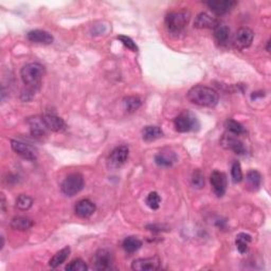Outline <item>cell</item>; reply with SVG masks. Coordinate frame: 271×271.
I'll use <instances>...</instances> for the list:
<instances>
[{
  "mask_svg": "<svg viewBox=\"0 0 271 271\" xmlns=\"http://www.w3.org/2000/svg\"><path fill=\"white\" fill-rule=\"evenodd\" d=\"M188 100L192 104L201 107H215L218 104L219 96L213 88L197 85L192 87L188 92Z\"/></svg>",
  "mask_w": 271,
  "mask_h": 271,
  "instance_id": "obj_1",
  "label": "cell"
},
{
  "mask_svg": "<svg viewBox=\"0 0 271 271\" xmlns=\"http://www.w3.org/2000/svg\"><path fill=\"white\" fill-rule=\"evenodd\" d=\"M45 74V67L39 63H29L20 70V77L26 86L36 90Z\"/></svg>",
  "mask_w": 271,
  "mask_h": 271,
  "instance_id": "obj_2",
  "label": "cell"
},
{
  "mask_svg": "<svg viewBox=\"0 0 271 271\" xmlns=\"http://www.w3.org/2000/svg\"><path fill=\"white\" fill-rule=\"evenodd\" d=\"M190 19V13L187 11L171 12L165 16V27L172 34H179L185 30Z\"/></svg>",
  "mask_w": 271,
  "mask_h": 271,
  "instance_id": "obj_3",
  "label": "cell"
},
{
  "mask_svg": "<svg viewBox=\"0 0 271 271\" xmlns=\"http://www.w3.org/2000/svg\"><path fill=\"white\" fill-rule=\"evenodd\" d=\"M84 188V178L79 173H73L67 176L65 180L60 185V191L68 197L77 195L82 191Z\"/></svg>",
  "mask_w": 271,
  "mask_h": 271,
  "instance_id": "obj_4",
  "label": "cell"
},
{
  "mask_svg": "<svg viewBox=\"0 0 271 271\" xmlns=\"http://www.w3.org/2000/svg\"><path fill=\"white\" fill-rule=\"evenodd\" d=\"M174 125L175 130L177 132L189 133L198 130L199 122L194 113L190 111H184L174 120Z\"/></svg>",
  "mask_w": 271,
  "mask_h": 271,
  "instance_id": "obj_5",
  "label": "cell"
},
{
  "mask_svg": "<svg viewBox=\"0 0 271 271\" xmlns=\"http://www.w3.org/2000/svg\"><path fill=\"white\" fill-rule=\"evenodd\" d=\"M94 267L98 270H109L112 268L113 255L110 250L100 249L93 257Z\"/></svg>",
  "mask_w": 271,
  "mask_h": 271,
  "instance_id": "obj_6",
  "label": "cell"
},
{
  "mask_svg": "<svg viewBox=\"0 0 271 271\" xmlns=\"http://www.w3.org/2000/svg\"><path fill=\"white\" fill-rule=\"evenodd\" d=\"M130 155V150L126 145H121L114 148L111 152L109 158H108V166L111 168L121 167L128 159Z\"/></svg>",
  "mask_w": 271,
  "mask_h": 271,
  "instance_id": "obj_7",
  "label": "cell"
},
{
  "mask_svg": "<svg viewBox=\"0 0 271 271\" xmlns=\"http://www.w3.org/2000/svg\"><path fill=\"white\" fill-rule=\"evenodd\" d=\"M254 37V33L251 29L244 27L236 32V35L234 38V45L237 49H246L250 45L252 44V40Z\"/></svg>",
  "mask_w": 271,
  "mask_h": 271,
  "instance_id": "obj_8",
  "label": "cell"
},
{
  "mask_svg": "<svg viewBox=\"0 0 271 271\" xmlns=\"http://www.w3.org/2000/svg\"><path fill=\"white\" fill-rule=\"evenodd\" d=\"M210 180H211L213 191L216 194V196H217V197H222L226 193L228 185L226 174H223L219 171H214L211 174V178H210Z\"/></svg>",
  "mask_w": 271,
  "mask_h": 271,
  "instance_id": "obj_9",
  "label": "cell"
},
{
  "mask_svg": "<svg viewBox=\"0 0 271 271\" xmlns=\"http://www.w3.org/2000/svg\"><path fill=\"white\" fill-rule=\"evenodd\" d=\"M11 146H12L13 151H14L16 154H18L19 156H22L23 158H25L27 160L33 161V160H36V158H37L36 151L34 150L32 146L24 143V142H20L17 140H12Z\"/></svg>",
  "mask_w": 271,
  "mask_h": 271,
  "instance_id": "obj_10",
  "label": "cell"
},
{
  "mask_svg": "<svg viewBox=\"0 0 271 271\" xmlns=\"http://www.w3.org/2000/svg\"><path fill=\"white\" fill-rule=\"evenodd\" d=\"M160 268V260L157 256L148 259L135 260L132 264V269L136 271H153Z\"/></svg>",
  "mask_w": 271,
  "mask_h": 271,
  "instance_id": "obj_11",
  "label": "cell"
},
{
  "mask_svg": "<svg viewBox=\"0 0 271 271\" xmlns=\"http://www.w3.org/2000/svg\"><path fill=\"white\" fill-rule=\"evenodd\" d=\"M221 145L227 148V150H231L237 155H244L246 153V148L244 146V143L237 138L233 137V136L225 135L220 140Z\"/></svg>",
  "mask_w": 271,
  "mask_h": 271,
  "instance_id": "obj_12",
  "label": "cell"
},
{
  "mask_svg": "<svg viewBox=\"0 0 271 271\" xmlns=\"http://www.w3.org/2000/svg\"><path fill=\"white\" fill-rule=\"evenodd\" d=\"M236 4L235 1L232 0H213V1H208L207 5L216 15L226 14L229 11L233 9V6Z\"/></svg>",
  "mask_w": 271,
  "mask_h": 271,
  "instance_id": "obj_13",
  "label": "cell"
},
{
  "mask_svg": "<svg viewBox=\"0 0 271 271\" xmlns=\"http://www.w3.org/2000/svg\"><path fill=\"white\" fill-rule=\"evenodd\" d=\"M28 124L30 126V132L33 137L42 138L46 135L48 127H47L43 117H33L28 120Z\"/></svg>",
  "mask_w": 271,
  "mask_h": 271,
  "instance_id": "obj_14",
  "label": "cell"
},
{
  "mask_svg": "<svg viewBox=\"0 0 271 271\" xmlns=\"http://www.w3.org/2000/svg\"><path fill=\"white\" fill-rule=\"evenodd\" d=\"M96 209L97 207L92 201H90L89 199H82L77 203L74 211H76V214L79 217L88 218L96 212Z\"/></svg>",
  "mask_w": 271,
  "mask_h": 271,
  "instance_id": "obj_15",
  "label": "cell"
},
{
  "mask_svg": "<svg viewBox=\"0 0 271 271\" xmlns=\"http://www.w3.org/2000/svg\"><path fill=\"white\" fill-rule=\"evenodd\" d=\"M43 118L47 127H48V130L55 133H62L66 130L65 121L62 118L56 116V114L46 113Z\"/></svg>",
  "mask_w": 271,
  "mask_h": 271,
  "instance_id": "obj_16",
  "label": "cell"
},
{
  "mask_svg": "<svg viewBox=\"0 0 271 271\" xmlns=\"http://www.w3.org/2000/svg\"><path fill=\"white\" fill-rule=\"evenodd\" d=\"M218 24L217 19L210 16L207 13H200L195 18L194 27L197 29H214Z\"/></svg>",
  "mask_w": 271,
  "mask_h": 271,
  "instance_id": "obj_17",
  "label": "cell"
},
{
  "mask_svg": "<svg viewBox=\"0 0 271 271\" xmlns=\"http://www.w3.org/2000/svg\"><path fill=\"white\" fill-rule=\"evenodd\" d=\"M28 39L32 43L50 45L53 43V36L44 30H32L28 33Z\"/></svg>",
  "mask_w": 271,
  "mask_h": 271,
  "instance_id": "obj_18",
  "label": "cell"
},
{
  "mask_svg": "<svg viewBox=\"0 0 271 271\" xmlns=\"http://www.w3.org/2000/svg\"><path fill=\"white\" fill-rule=\"evenodd\" d=\"M176 160H177V157L171 151H162L155 157V162L159 166H172Z\"/></svg>",
  "mask_w": 271,
  "mask_h": 271,
  "instance_id": "obj_19",
  "label": "cell"
},
{
  "mask_svg": "<svg viewBox=\"0 0 271 271\" xmlns=\"http://www.w3.org/2000/svg\"><path fill=\"white\" fill-rule=\"evenodd\" d=\"M213 30H214V37L216 39V42L220 45H225L228 43V40L230 38V29L228 26L219 23Z\"/></svg>",
  "mask_w": 271,
  "mask_h": 271,
  "instance_id": "obj_20",
  "label": "cell"
},
{
  "mask_svg": "<svg viewBox=\"0 0 271 271\" xmlns=\"http://www.w3.org/2000/svg\"><path fill=\"white\" fill-rule=\"evenodd\" d=\"M11 228L17 230V231H27L33 227V221L27 217H23V216H17V217L12 218L11 222Z\"/></svg>",
  "mask_w": 271,
  "mask_h": 271,
  "instance_id": "obj_21",
  "label": "cell"
},
{
  "mask_svg": "<svg viewBox=\"0 0 271 271\" xmlns=\"http://www.w3.org/2000/svg\"><path fill=\"white\" fill-rule=\"evenodd\" d=\"M70 251L71 250L69 247H66L62 250H59V251H57L51 257V260L49 261V266L51 268H56L62 265V264H64L68 259V256L70 254Z\"/></svg>",
  "mask_w": 271,
  "mask_h": 271,
  "instance_id": "obj_22",
  "label": "cell"
},
{
  "mask_svg": "<svg viewBox=\"0 0 271 271\" xmlns=\"http://www.w3.org/2000/svg\"><path fill=\"white\" fill-rule=\"evenodd\" d=\"M163 136V132L158 126H145L142 131V138L144 141H155Z\"/></svg>",
  "mask_w": 271,
  "mask_h": 271,
  "instance_id": "obj_23",
  "label": "cell"
},
{
  "mask_svg": "<svg viewBox=\"0 0 271 271\" xmlns=\"http://www.w3.org/2000/svg\"><path fill=\"white\" fill-rule=\"evenodd\" d=\"M122 246H123V249L125 250V252L132 254V253L137 252L138 250L142 247V242L138 239V237L130 236L124 240L123 245Z\"/></svg>",
  "mask_w": 271,
  "mask_h": 271,
  "instance_id": "obj_24",
  "label": "cell"
},
{
  "mask_svg": "<svg viewBox=\"0 0 271 271\" xmlns=\"http://www.w3.org/2000/svg\"><path fill=\"white\" fill-rule=\"evenodd\" d=\"M251 242V236L246 233H240L236 236L235 240V245L237 250H239L240 253H245L248 249L249 243Z\"/></svg>",
  "mask_w": 271,
  "mask_h": 271,
  "instance_id": "obj_25",
  "label": "cell"
},
{
  "mask_svg": "<svg viewBox=\"0 0 271 271\" xmlns=\"http://www.w3.org/2000/svg\"><path fill=\"white\" fill-rule=\"evenodd\" d=\"M247 184L252 190L260 189L262 185V175L260 172L252 169V171H249L247 174Z\"/></svg>",
  "mask_w": 271,
  "mask_h": 271,
  "instance_id": "obj_26",
  "label": "cell"
},
{
  "mask_svg": "<svg viewBox=\"0 0 271 271\" xmlns=\"http://www.w3.org/2000/svg\"><path fill=\"white\" fill-rule=\"evenodd\" d=\"M225 126L227 128V131L230 132L231 134L235 135V136H240V135H244L246 134V130L245 127H244L240 122H237L233 119H229L226 121Z\"/></svg>",
  "mask_w": 271,
  "mask_h": 271,
  "instance_id": "obj_27",
  "label": "cell"
},
{
  "mask_svg": "<svg viewBox=\"0 0 271 271\" xmlns=\"http://www.w3.org/2000/svg\"><path fill=\"white\" fill-rule=\"evenodd\" d=\"M141 104L142 102L138 97H127L123 101L125 110H127L128 112L136 111L141 106Z\"/></svg>",
  "mask_w": 271,
  "mask_h": 271,
  "instance_id": "obj_28",
  "label": "cell"
},
{
  "mask_svg": "<svg viewBox=\"0 0 271 271\" xmlns=\"http://www.w3.org/2000/svg\"><path fill=\"white\" fill-rule=\"evenodd\" d=\"M33 205V199L29 197L28 195L22 194L19 195L17 199H16V207L19 210H23V211H26V210H29Z\"/></svg>",
  "mask_w": 271,
  "mask_h": 271,
  "instance_id": "obj_29",
  "label": "cell"
},
{
  "mask_svg": "<svg viewBox=\"0 0 271 271\" xmlns=\"http://www.w3.org/2000/svg\"><path fill=\"white\" fill-rule=\"evenodd\" d=\"M145 202L148 208H151L152 210H158L161 203V197L157 192H152L148 194Z\"/></svg>",
  "mask_w": 271,
  "mask_h": 271,
  "instance_id": "obj_30",
  "label": "cell"
},
{
  "mask_svg": "<svg viewBox=\"0 0 271 271\" xmlns=\"http://www.w3.org/2000/svg\"><path fill=\"white\" fill-rule=\"evenodd\" d=\"M231 175H232V180L234 184H240L243 180L244 175L242 171V166L239 161H234L232 167H231Z\"/></svg>",
  "mask_w": 271,
  "mask_h": 271,
  "instance_id": "obj_31",
  "label": "cell"
},
{
  "mask_svg": "<svg viewBox=\"0 0 271 271\" xmlns=\"http://www.w3.org/2000/svg\"><path fill=\"white\" fill-rule=\"evenodd\" d=\"M87 269L88 266L86 265V263L81 259L73 260L66 266L67 271H86Z\"/></svg>",
  "mask_w": 271,
  "mask_h": 271,
  "instance_id": "obj_32",
  "label": "cell"
},
{
  "mask_svg": "<svg viewBox=\"0 0 271 271\" xmlns=\"http://www.w3.org/2000/svg\"><path fill=\"white\" fill-rule=\"evenodd\" d=\"M117 38H118V40H120V42L126 47L127 49L132 50L133 52H137L138 51L137 45H136V43L134 42V40L131 37L125 36V35H119Z\"/></svg>",
  "mask_w": 271,
  "mask_h": 271,
  "instance_id": "obj_33",
  "label": "cell"
},
{
  "mask_svg": "<svg viewBox=\"0 0 271 271\" xmlns=\"http://www.w3.org/2000/svg\"><path fill=\"white\" fill-rule=\"evenodd\" d=\"M192 184L197 189H201L205 187V177H203V174L200 171H198V169L193 173Z\"/></svg>",
  "mask_w": 271,
  "mask_h": 271,
  "instance_id": "obj_34",
  "label": "cell"
},
{
  "mask_svg": "<svg viewBox=\"0 0 271 271\" xmlns=\"http://www.w3.org/2000/svg\"><path fill=\"white\" fill-rule=\"evenodd\" d=\"M269 46H270V40H268V42H267V51L268 52L270 51V47Z\"/></svg>",
  "mask_w": 271,
  "mask_h": 271,
  "instance_id": "obj_35",
  "label": "cell"
}]
</instances>
